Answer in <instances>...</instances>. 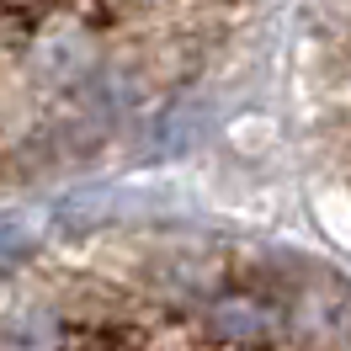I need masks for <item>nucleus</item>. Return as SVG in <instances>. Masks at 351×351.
Here are the masks:
<instances>
[{"label": "nucleus", "instance_id": "f257e3e1", "mask_svg": "<svg viewBox=\"0 0 351 351\" xmlns=\"http://www.w3.org/2000/svg\"><path fill=\"white\" fill-rule=\"evenodd\" d=\"M22 250H27V229L11 219V213H0V266H11Z\"/></svg>", "mask_w": 351, "mask_h": 351}, {"label": "nucleus", "instance_id": "f03ea898", "mask_svg": "<svg viewBox=\"0 0 351 351\" xmlns=\"http://www.w3.org/2000/svg\"><path fill=\"white\" fill-rule=\"evenodd\" d=\"M219 325H223V330H234V335H256V330H261V319H256V308L229 304V308H219Z\"/></svg>", "mask_w": 351, "mask_h": 351}]
</instances>
